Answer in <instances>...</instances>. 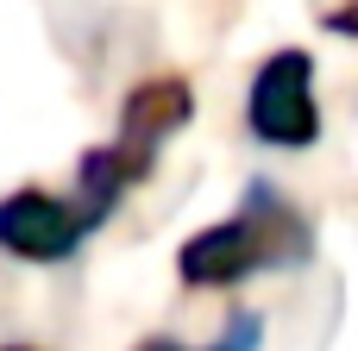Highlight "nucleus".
Instances as JSON below:
<instances>
[{"label": "nucleus", "instance_id": "obj_4", "mask_svg": "<svg viewBox=\"0 0 358 351\" xmlns=\"http://www.w3.org/2000/svg\"><path fill=\"white\" fill-rule=\"evenodd\" d=\"M271 270V251L258 239V226L245 214L220 220V226H201L182 251H176V276L182 289H239L245 276Z\"/></svg>", "mask_w": 358, "mask_h": 351}, {"label": "nucleus", "instance_id": "obj_7", "mask_svg": "<svg viewBox=\"0 0 358 351\" xmlns=\"http://www.w3.org/2000/svg\"><path fill=\"white\" fill-rule=\"evenodd\" d=\"M258 345H264V320H258V314H233L227 333H220L208 351H258Z\"/></svg>", "mask_w": 358, "mask_h": 351}, {"label": "nucleus", "instance_id": "obj_1", "mask_svg": "<svg viewBox=\"0 0 358 351\" xmlns=\"http://www.w3.org/2000/svg\"><path fill=\"white\" fill-rule=\"evenodd\" d=\"M245 126L271 151H308L321 138V100H315V57L308 50H271L245 88Z\"/></svg>", "mask_w": 358, "mask_h": 351}, {"label": "nucleus", "instance_id": "obj_9", "mask_svg": "<svg viewBox=\"0 0 358 351\" xmlns=\"http://www.w3.org/2000/svg\"><path fill=\"white\" fill-rule=\"evenodd\" d=\"M132 351H195V345H182V339H164V333H157V339H138Z\"/></svg>", "mask_w": 358, "mask_h": 351}, {"label": "nucleus", "instance_id": "obj_8", "mask_svg": "<svg viewBox=\"0 0 358 351\" xmlns=\"http://www.w3.org/2000/svg\"><path fill=\"white\" fill-rule=\"evenodd\" d=\"M321 25H327L334 38H358V0H340V6H327V13H321Z\"/></svg>", "mask_w": 358, "mask_h": 351}, {"label": "nucleus", "instance_id": "obj_6", "mask_svg": "<svg viewBox=\"0 0 358 351\" xmlns=\"http://www.w3.org/2000/svg\"><path fill=\"white\" fill-rule=\"evenodd\" d=\"M132 182H138V176L126 170V157H120L113 144H94V151L82 157V170H76V207H82V220L101 226V220L120 207V195H126Z\"/></svg>", "mask_w": 358, "mask_h": 351}, {"label": "nucleus", "instance_id": "obj_10", "mask_svg": "<svg viewBox=\"0 0 358 351\" xmlns=\"http://www.w3.org/2000/svg\"><path fill=\"white\" fill-rule=\"evenodd\" d=\"M0 351H38V345H0Z\"/></svg>", "mask_w": 358, "mask_h": 351}, {"label": "nucleus", "instance_id": "obj_5", "mask_svg": "<svg viewBox=\"0 0 358 351\" xmlns=\"http://www.w3.org/2000/svg\"><path fill=\"white\" fill-rule=\"evenodd\" d=\"M239 214L258 226V239H264V251H271V270L308 264V251H315V226H308V220L289 207V195H283V188L252 182V188L239 195Z\"/></svg>", "mask_w": 358, "mask_h": 351}, {"label": "nucleus", "instance_id": "obj_2", "mask_svg": "<svg viewBox=\"0 0 358 351\" xmlns=\"http://www.w3.org/2000/svg\"><path fill=\"white\" fill-rule=\"evenodd\" d=\"M88 232L94 226L82 220V207L50 188H13L0 201V251L19 264H63L82 251Z\"/></svg>", "mask_w": 358, "mask_h": 351}, {"label": "nucleus", "instance_id": "obj_3", "mask_svg": "<svg viewBox=\"0 0 358 351\" xmlns=\"http://www.w3.org/2000/svg\"><path fill=\"white\" fill-rule=\"evenodd\" d=\"M189 113H195V100H189V82H182V75H157V82H138V88L126 94V107H120V132H113V151L126 157V170H132L138 182L151 176L157 151L189 126Z\"/></svg>", "mask_w": 358, "mask_h": 351}]
</instances>
